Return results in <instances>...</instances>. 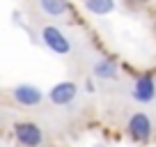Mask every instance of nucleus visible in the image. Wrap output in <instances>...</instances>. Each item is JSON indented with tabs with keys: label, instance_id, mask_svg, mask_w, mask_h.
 <instances>
[{
	"label": "nucleus",
	"instance_id": "nucleus-1",
	"mask_svg": "<svg viewBox=\"0 0 156 147\" xmlns=\"http://www.w3.org/2000/svg\"><path fill=\"white\" fill-rule=\"evenodd\" d=\"M39 37H41V41L46 44V48L53 51V53H58V55H67L69 51H71L69 37L60 28H55V25H44L41 32H39Z\"/></svg>",
	"mask_w": 156,
	"mask_h": 147
},
{
	"label": "nucleus",
	"instance_id": "nucleus-5",
	"mask_svg": "<svg viewBox=\"0 0 156 147\" xmlns=\"http://www.w3.org/2000/svg\"><path fill=\"white\" fill-rule=\"evenodd\" d=\"M46 97H48V101L55 103V106H69V103L78 97V85L73 83V81H62V83H55L53 88L46 92Z\"/></svg>",
	"mask_w": 156,
	"mask_h": 147
},
{
	"label": "nucleus",
	"instance_id": "nucleus-9",
	"mask_svg": "<svg viewBox=\"0 0 156 147\" xmlns=\"http://www.w3.org/2000/svg\"><path fill=\"white\" fill-rule=\"evenodd\" d=\"M39 7L48 16H64L69 12V0H39Z\"/></svg>",
	"mask_w": 156,
	"mask_h": 147
},
{
	"label": "nucleus",
	"instance_id": "nucleus-6",
	"mask_svg": "<svg viewBox=\"0 0 156 147\" xmlns=\"http://www.w3.org/2000/svg\"><path fill=\"white\" fill-rule=\"evenodd\" d=\"M131 97L136 99L138 103H151V101L156 99V81L151 78L149 74H142V76H138L136 83H133Z\"/></svg>",
	"mask_w": 156,
	"mask_h": 147
},
{
	"label": "nucleus",
	"instance_id": "nucleus-8",
	"mask_svg": "<svg viewBox=\"0 0 156 147\" xmlns=\"http://www.w3.org/2000/svg\"><path fill=\"white\" fill-rule=\"evenodd\" d=\"M83 7L94 16H106L115 12V0H83Z\"/></svg>",
	"mask_w": 156,
	"mask_h": 147
},
{
	"label": "nucleus",
	"instance_id": "nucleus-7",
	"mask_svg": "<svg viewBox=\"0 0 156 147\" xmlns=\"http://www.w3.org/2000/svg\"><path fill=\"white\" fill-rule=\"evenodd\" d=\"M92 76H94V78H99V81H112V78L117 76V64L112 62V60L101 58V60H97V62H94Z\"/></svg>",
	"mask_w": 156,
	"mask_h": 147
},
{
	"label": "nucleus",
	"instance_id": "nucleus-2",
	"mask_svg": "<svg viewBox=\"0 0 156 147\" xmlns=\"http://www.w3.org/2000/svg\"><path fill=\"white\" fill-rule=\"evenodd\" d=\"M14 138L21 147H39L44 142V131L34 122H16L14 124Z\"/></svg>",
	"mask_w": 156,
	"mask_h": 147
},
{
	"label": "nucleus",
	"instance_id": "nucleus-4",
	"mask_svg": "<svg viewBox=\"0 0 156 147\" xmlns=\"http://www.w3.org/2000/svg\"><path fill=\"white\" fill-rule=\"evenodd\" d=\"M126 131H129V136H131L136 142H147L151 138L154 127H151V120L147 117L145 113H133L131 117H129Z\"/></svg>",
	"mask_w": 156,
	"mask_h": 147
},
{
	"label": "nucleus",
	"instance_id": "nucleus-3",
	"mask_svg": "<svg viewBox=\"0 0 156 147\" xmlns=\"http://www.w3.org/2000/svg\"><path fill=\"white\" fill-rule=\"evenodd\" d=\"M12 97H14V101L19 103V106H23V108H34V106H39V103L44 101V92L32 83H19L14 90H12Z\"/></svg>",
	"mask_w": 156,
	"mask_h": 147
},
{
	"label": "nucleus",
	"instance_id": "nucleus-10",
	"mask_svg": "<svg viewBox=\"0 0 156 147\" xmlns=\"http://www.w3.org/2000/svg\"><path fill=\"white\" fill-rule=\"evenodd\" d=\"M85 90H87V92H94V85H92V81H87V83H85Z\"/></svg>",
	"mask_w": 156,
	"mask_h": 147
}]
</instances>
